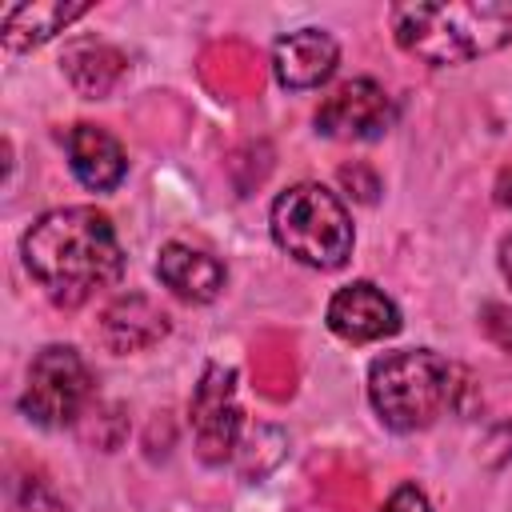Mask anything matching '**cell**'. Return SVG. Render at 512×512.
<instances>
[{
    "mask_svg": "<svg viewBox=\"0 0 512 512\" xmlns=\"http://www.w3.org/2000/svg\"><path fill=\"white\" fill-rule=\"evenodd\" d=\"M28 276L60 308H80L124 276V248L108 212L68 204L44 212L20 240Z\"/></svg>",
    "mask_w": 512,
    "mask_h": 512,
    "instance_id": "6da1fadb",
    "label": "cell"
},
{
    "mask_svg": "<svg viewBox=\"0 0 512 512\" xmlns=\"http://www.w3.org/2000/svg\"><path fill=\"white\" fill-rule=\"evenodd\" d=\"M484 332H488L504 352H512V308L488 304V308H484Z\"/></svg>",
    "mask_w": 512,
    "mask_h": 512,
    "instance_id": "2e32d148",
    "label": "cell"
},
{
    "mask_svg": "<svg viewBox=\"0 0 512 512\" xmlns=\"http://www.w3.org/2000/svg\"><path fill=\"white\" fill-rule=\"evenodd\" d=\"M392 40L428 68L468 64L512 40V8L480 0L396 4L388 12Z\"/></svg>",
    "mask_w": 512,
    "mask_h": 512,
    "instance_id": "7a4b0ae2",
    "label": "cell"
},
{
    "mask_svg": "<svg viewBox=\"0 0 512 512\" xmlns=\"http://www.w3.org/2000/svg\"><path fill=\"white\" fill-rule=\"evenodd\" d=\"M156 276H160V284H164L172 296H180V300H188V304H208V300H216V296L224 292V280H228L224 264H220L212 252L192 248V244H180V240H172V244L160 248V256H156Z\"/></svg>",
    "mask_w": 512,
    "mask_h": 512,
    "instance_id": "8fae6325",
    "label": "cell"
},
{
    "mask_svg": "<svg viewBox=\"0 0 512 512\" xmlns=\"http://www.w3.org/2000/svg\"><path fill=\"white\" fill-rule=\"evenodd\" d=\"M92 368L72 344H48L32 356L28 380L20 392V412L40 428L72 424L92 400Z\"/></svg>",
    "mask_w": 512,
    "mask_h": 512,
    "instance_id": "5b68a950",
    "label": "cell"
},
{
    "mask_svg": "<svg viewBox=\"0 0 512 512\" xmlns=\"http://www.w3.org/2000/svg\"><path fill=\"white\" fill-rule=\"evenodd\" d=\"M324 320H328V332L340 336L344 344H376L400 332L396 300L372 280H352L340 292H332Z\"/></svg>",
    "mask_w": 512,
    "mask_h": 512,
    "instance_id": "ba28073f",
    "label": "cell"
},
{
    "mask_svg": "<svg viewBox=\"0 0 512 512\" xmlns=\"http://www.w3.org/2000/svg\"><path fill=\"white\" fill-rule=\"evenodd\" d=\"M496 200H500L504 208H512V168H504V172L496 176Z\"/></svg>",
    "mask_w": 512,
    "mask_h": 512,
    "instance_id": "ac0fdd59",
    "label": "cell"
},
{
    "mask_svg": "<svg viewBox=\"0 0 512 512\" xmlns=\"http://www.w3.org/2000/svg\"><path fill=\"white\" fill-rule=\"evenodd\" d=\"M456 368L432 348L384 352L368 368V400L384 428L420 432L456 404Z\"/></svg>",
    "mask_w": 512,
    "mask_h": 512,
    "instance_id": "3957f363",
    "label": "cell"
},
{
    "mask_svg": "<svg viewBox=\"0 0 512 512\" xmlns=\"http://www.w3.org/2000/svg\"><path fill=\"white\" fill-rule=\"evenodd\" d=\"M380 512H432V504H428V496L416 484H400V488L388 492Z\"/></svg>",
    "mask_w": 512,
    "mask_h": 512,
    "instance_id": "e0dca14e",
    "label": "cell"
},
{
    "mask_svg": "<svg viewBox=\"0 0 512 512\" xmlns=\"http://www.w3.org/2000/svg\"><path fill=\"white\" fill-rule=\"evenodd\" d=\"M268 228L280 252H288L296 264L316 268V272L344 268L356 244V228H352L344 200L316 180L284 188L272 200Z\"/></svg>",
    "mask_w": 512,
    "mask_h": 512,
    "instance_id": "277c9868",
    "label": "cell"
},
{
    "mask_svg": "<svg viewBox=\"0 0 512 512\" xmlns=\"http://www.w3.org/2000/svg\"><path fill=\"white\" fill-rule=\"evenodd\" d=\"M64 72L84 96H104L120 76V56L104 44H72L64 52Z\"/></svg>",
    "mask_w": 512,
    "mask_h": 512,
    "instance_id": "5bb4252c",
    "label": "cell"
},
{
    "mask_svg": "<svg viewBox=\"0 0 512 512\" xmlns=\"http://www.w3.org/2000/svg\"><path fill=\"white\" fill-rule=\"evenodd\" d=\"M336 64H340V44L324 28H296L272 44V72L288 92H308L328 84Z\"/></svg>",
    "mask_w": 512,
    "mask_h": 512,
    "instance_id": "9c48e42d",
    "label": "cell"
},
{
    "mask_svg": "<svg viewBox=\"0 0 512 512\" xmlns=\"http://www.w3.org/2000/svg\"><path fill=\"white\" fill-rule=\"evenodd\" d=\"M64 152H68L72 176L88 192H112L128 172V156H124L120 140L108 128L88 124V120H80L64 132Z\"/></svg>",
    "mask_w": 512,
    "mask_h": 512,
    "instance_id": "30bf717a",
    "label": "cell"
},
{
    "mask_svg": "<svg viewBox=\"0 0 512 512\" xmlns=\"http://www.w3.org/2000/svg\"><path fill=\"white\" fill-rule=\"evenodd\" d=\"M396 120V104L384 84L352 76L336 84L316 108V132L328 140H380Z\"/></svg>",
    "mask_w": 512,
    "mask_h": 512,
    "instance_id": "8992f818",
    "label": "cell"
},
{
    "mask_svg": "<svg viewBox=\"0 0 512 512\" xmlns=\"http://www.w3.org/2000/svg\"><path fill=\"white\" fill-rule=\"evenodd\" d=\"M500 272H504V280L512 288V236H504V244H500Z\"/></svg>",
    "mask_w": 512,
    "mask_h": 512,
    "instance_id": "d6986e66",
    "label": "cell"
},
{
    "mask_svg": "<svg viewBox=\"0 0 512 512\" xmlns=\"http://www.w3.org/2000/svg\"><path fill=\"white\" fill-rule=\"evenodd\" d=\"M192 436H196V452L204 464H224L236 448V432H240V404H236V372L224 364H208L192 404Z\"/></svg>",
    "mask_w": 512,
    "mask_h": 512,
    "instance_id": "52a82bcc",
    "label": "cell"
},
{
    "mask_svg": "<svg viewBox=\"0 0 512 512\" xmlns=\"http://www.w3.org/2000/svg\"><path fill=\"white\" fill-rule=\"evenodd\" d=\"M4 512H64V500L40 472H8Z\"/></svg>",
    "mask_w": 512,
    "mask_h": 512,
    "instance_id": "9a60e30c",
    "label": "cell"
},
{
    "mask_svg": "<svg viewBox=\"0 0 512 512\" xmlns=\"http://www.w3.org/2000/svg\"><path fill=\"white\" fill-rule=\"evenodd\" d=\"M168 336V312L156 308L148 296L132 292L104 308L100 316V340L108 352H144Z\"/></svg>",
    "mask_w": 512,
    "mask_h": 512,
    "instance_id": "7c38bea8",
    "label": "cell"
},
{
    "mask_svg": "<svg viewBox=\"0 0 512 512\" xmlns=\"http://www.w3.org/2000/svg\"><path fill=\"white\" fill-rule=\"evenodd\" d=\"M88 12V4H68V0H32V4H16L4 12V48L12 52H28L44 40H52L56 32H64L72 20H80Z\"/></svg>",
    "mask_w": 512,
    "mask_h": 512,
    "instance_id": "4fadbf2b",
    "label": "cell"
}]
</instances>
